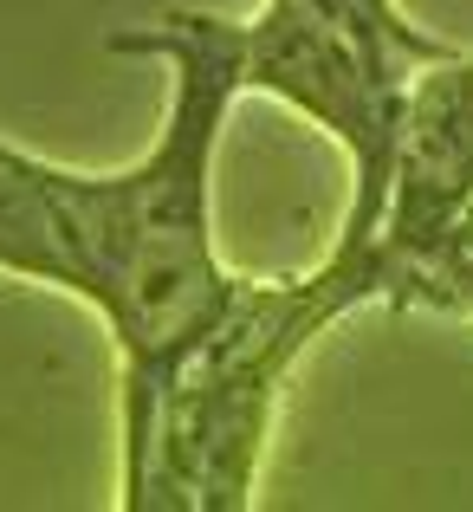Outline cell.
<instances>
[{
  "label": "cell",
  "mask_w": 473,
  "mask_h": 512,
  "mask_svg": "<svg viewBox=\"0 0 473 512\" xmlns=\"http://www.w3.org/2000/svg\"><path fill=\"white\" fill-rule=\"evenodd\" d=\"M0 273L72 292V260H65L52 201L33 175V156L13 150V143H0Z\"/></svg>",
  "instance_id": "5"
},
{
  "label": "cell",
  "mask_w": 473,
  "mask_h": 512,
  "mask_svg": "<svg viewBox=\"0 0 473 512\" xmlns=\"http://www.w3.org/2000/svg\"><path fill=\"white\" fill-rule=\"evenodd\" d=\"M318 7H331L337 20H344L376 59L396 65V72H422L428 59H448V52H454V46H441L435 33H422L396 0H318Z\"/></svg>",
  "instance_id": "7"
},
{
  "label": "cell",
  "mask_w": 473,
  "mask_h": 512,
  "mask_svg": "<svg viewBox=\"0 0 473 512\" xmlns=\"http://www.w3.org/2000/svg\"><path fill=\"white\" fill-rule=\"evenodd\" d=\"M409 78L415 72L376 59L318 0H266L253 20H240V85L292 104L299 117H312L318 130L344 143L350 175H357L344 227H357V234L383 227Z\"/></svg>",
  "instance_id": "3"
},
{
  "label": "cell",
  "mask_w": 473,
  "mask_h": 512,
  "mask_svg": "<svg viewBox=\"0 0 473 512\" xmlns=\"http://www.w3.org/2000/svg\"><path fill=\"white\" fill-rule=\"evenodd\" d=\"M111 52L169 65V117L143 163L85 175L33 156V175L52 201L72 299L104 318L117 344V428L124 474H137L156 435L188 350L227 312L240 273L214 253V150L240 85V20L169 7L150 26H117Z\"/></svg>",
  "instance_id": "1"
},
{
  "label": "cell",
  "mask_w": 473,
  "mask_h": 512,
  "mask_svg": "<svg viewBox=\"0 0 473 512\" xmlns=\"http://www.w3.org/2000/svg\"><path fill=\"white\" fill-rule=\"evenodd\" d=\"M357 305H383V247H376V234H357V227H344L337 247L292 279H240L214 331L175 370L169 396L156 409L150 454L137 474H124V506L130 512L253 506V480L266 461L286 370L312 350V338H324Z\"/></svg>",
  "instance_id": "2"
},
{
  "label": "cell",
  "mask_w": 473,
  "mask_h": 512,
  "mask_svg": "<svg viewBox=\"0 0 473 512\" xmlns=\"http://www.w3.org/2000/svg\"><path fill=\"white\" fill-rule=\"evenodd\" d=\"M467 208H473V52H448V59H428L402 98L389 208L376 227L383 279L402 253L428 247Z\"/></svg>",
  "instance_id": "4"
},
{
  "label": "cell",
  "mask_w": 473,
  "mask_h": 512,
  "mask_svg": "<svg viewBox=\"0 0 473 512\" xmlns=\"http://www.w3.org/2000/svg\"><path fill=\"white\" fill-rule=\"evenodd\" d=\"M383 305L396 312H441V318H473V208L448 221L428 247L402 253L383 279Z\"/></svg>",
  "instance_id": "6"
}]
</instances>
